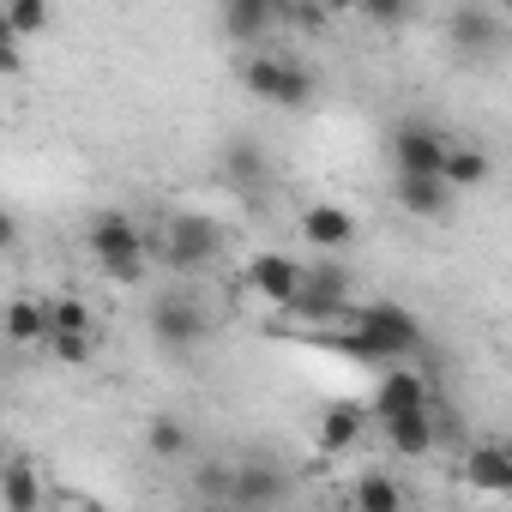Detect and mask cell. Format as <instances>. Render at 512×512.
I'll list each match as a JSON object with an SVG mask.
<instances>
[{
    "label": "cell",
    "mask_w": 512,
    "mask_h": 512,
    "mask_svg": "<svg viewBox=\"0 0 512 512\" xmlns=\"http://www.w3.org/2000/svg\"><path fill=\"white\" fill-rule=\"evenodd\" d=\"M85 253L97 260V272L109 284H139L145 278V260H151V235L127 211H97L85 223Z\"/></svg>",
    "instance_id": "6da1fadb"
},
{
    "label": "cell",
    "mask_w": 512,
    "mask_h": 512,
    "mask_svg": "<svg viewBox=\"0 0 512 512\" xmlns=\"http://www.w3.org/2000/svg\"><path fill=\"white\" fill-rule=\"evenodd\" d=\"M235 79H241L247 97H260V103H272V109H302V103H314V91H320L314 67L296 61V55H284V49H247V55L235 61Z\"/></svg>",
    "instance_id": "7a4b0ae2"
},
{
    "label": "cell",
    "mask_w": 512,
    "mask_h": 512,
    "mask_svg": "<svg viewBox=\"0 0 512 512\" xmlns=\"http://www.w3.org/2000/svg\"><path fill=\"white\" fill-rule=\"evenodd\" d=\"M344 350H350V356H362V362L416 356V350H422V320H416L410 308H398V302H368V308L356 314V326H350Z\"/></svg>",
    "instance_id": "3957f363"
},
{
    "label": "cell",
    "mask_w": 512,
    "mask_h": 512,
    "mask_svg": "<svg viewBox=\"0 0 512 512\" xmlns=\"http://www.w3.org/2000/svg\"><path fill=\"white\" fill-rule=\"evenodd\" d=\"M151 247H157V260H163L175 278H193V272H205V266H217V260H223L229 235H223V223H217V217H205V211H175Z\"/></svg>",
    "instance_id": "277c9868"
},
{
    "label": "cell",
    "mask_w": 512,
    "mask_h": 512,
    "mask_svg": "<svg viewBox=\"0 0 512 512\" xmlns=\"http://www.w3.org/2000/svg\"><path fill=\"white\" fill-rule=\"evenodd\" d=\"M145 326H151V338H157L163 350H199V344L211 338V314H205V302H199L193 290H181V284H169V290L151 296Z\"/></svg>",
    "instance_id": "5b68a950"
},
{
    "label": "cell",
    "mask_w": 512,
    "mask_h": 512,
    "mask_svg": "<svg viewBox=\"0 0 512 512\" xmlns=\"http://www.w3.org/2000/svg\"><path fill=\"white\" fill-rule=\"evenodd\" d=\"M350 266H338V260H314V266H302V290H296V302L284 308V314H296V320H308V326H332L344 308H350Z\"/></svg>",
    "instance_id": "8992f818"
},
{
    "label": "cell",
    "mask_w": 512,
    "mask_h": 512,
    "mask_svg": "<svg viewBox=\"0 0 512 512\" xmlns=\"http://www.w3.org/2000/svg\"><path fill=\"white\" fill-rule=\"evenodd\" d=\"M290 494V470L278 458H241L235 482H229V506L235 512H272Z\"/></svg>",
    "instance_id": "52a82bcc"
},
{
    "label": "cell",
    "mask_w": 512,
    "mask_h": 512,
    "mask_svg": "<svg viewBox=\"0 0 512 512\" xmlns=\"http://www.w3.org/2000/svg\"><path fill=\"white\" fill-rule=\"evenodd\" d=\"M446 145H452V133H440L434 121H398L392 127V163H398V175H440Z\"/></svg>",
    "instance_id": "ba28073f"
},
{
    "label": "cell",
    "mask_w": 512,
    "mask_h": 512,
    "mask_svg": "<svg viewBox=\"0 0 512 512\" xmlns=\"http://www.w3.org/2000/svg\"><path fill=\"white\" fill-rule=\"evenodd\" d=\"M217 175H223V187H229V193L260 199V193L272 187V157L253 145V139H229V145L217 151Z\"/></svg>",
    "instance_id": "9c48e42d"
},
{
    "label": "cell",
    "mask_w": 512,
    "mask_h": 512,
    "mask_svg": "<svg viewBox=\"0 0 512 512\" xmlns=\"http://www.w3.org/2000/svg\"><path fill=\"white\" fill-rule=\"evenodd\" d=\"M446 31H452V43H458L464 55H494V49L506 43V19H500L494 7H482V0H464V7L446 19Z\"/></svg>",
    "instance_id": "30bf717a"
},
{
    "label": "cell",
    "mask_w": 512,
    "mask_h": 512,
    "mask_svg": "<svg viewBox=\"0 0 512 512\" xmlns=\"http://www.w3.org/2000/svg\"><path fill=\"white\" fill-rule=\"evenodd\" d=\"M247 290L266 296L272 308H290L296 290H302V266L290 260V253H253L247 260Z\"/></svg>",
    "instance_id": "8fae6325"
},
{
    "label": "cell",
    "mask_w": 512,
    "mask_h": 512,
    "mask_svg": "<svg viewBox=\"0 0 512 512\" xmlns=\"http://www.w3.org/2000/svg\"><path fill=\"white\" fill-rule=\"evenodd\" d=\"M217 25H223V37L241 43V49H266L272 31H278V0H229Z\"/></svg>",
    "instance_id": "7c38bea8"
},
{
    "label": "cell",
    "mask_w": 512,
    "mask_h": 512,
    "mask_svg": "<svg viewBox=\"0 0 512 512\" xmlns=\"http://www.w3.org/2000/svg\"><path fill=\"white\" fill-rule=\"evenodd\" d=\"M434 404V386L416 374V368H386L380 392H374V422L386 416H404V410H428Z\"/></svg>",
    "instance_id": "4fadbf2b"
},
{
    "label": "cell",
    "mask_w": 512,
    "mask_h": 512,
    "mask_svg": "<svg viewBox=\"0 0 512 512\" xmlns=\"http://www.w3.org/2000/svg\"><path fill=\"white\" fill-rule=\"evenodd\" d=\"M380 434H386V446L398 458H428L434 440H440V416H434V404L428 410H404V416H386Z\"/></svg>",
    "instance_id": "5bb4252c"
},
{
    "label": "cell",
    "mask_w": 512,
    "mask_h": 512,
    "mask_svg": "<svg viewBox=\"0 0 512 512\" xmlns=\"http://www.w3.org/2000/svg\"><path fill=\"white\" fill-rule=\"evenodd\" d=\"M488 175H494V157H488L482 145H464V139L446 145V157H440V187H446L452 199H458V193H476Z\"/></svg>",
    "instance_id": "9a60e30c"
},
{
    "label": "cell",
    "mask_w": 512,
    "mask_h": 512,
    "mask_svg": "<svg viewBox=\"0 0 512 512\" xmlns=\"http://www.w3.org/2000/svg\"><path fill=\"white\" fill-rule=\"evenodd\" d=\"M464 482L476 488V494H512V452L500 446V440H482V446H470L464 452Z\"/></svg>",
    "instance_id": "2e32d148"
},
{
    "label": "cell",
    "mask_w": 512,
    "mask_h": 512,
    "mask_svg": "<svg viewBox=\"0 0 512 512\" xmlns=\"http://www.w3.org/2000/svg\"><path fill=\"white\" fill-rule=\"evenodd\" d=\"M0 338L7 344H49V302L37 296H13L7 308H0Z\"/></svg>",
    "instance_id": "e0dca14e"
},
{
    "label": "cell",
    "mask_w": 512,
    "mask_h": 512,
    "mask_svg": "<svg viewBox=\"0 0 512 512\" xmlns=\"http://www.w3.org/2000/svg\"><path fill=\"white\" fill-rule=\"evenodd\" d=\"M302 241H314L320 253H338L356 241V217L344 205H308L302 211Z\"/></svg>",
    "instance_id": "ac0fdd59"
},
{
    "label": "cell",
    "mask_w": 512,
    "mask_h": 512,
    "mask_svg": "<svg viewBox=\"0 0 512 512\" xmlns=\"http://www.w3.org/2000/svg\"><path fill=\"white\" fill-rule=\"evenodd\" d=\"M314 440H320V452H350V446H362V440H368V410H362V404H326Z\"/></svg>",
    "instance_id": "d6986e66"
},
{
    "label": "cell",
    "mask_w": 512,
    "mask_h": 512,
    "mask_svg": "<svg viewBox=\"0 0 512 512\" xmlns=\"http://www.w3.org/2000/svg\"><path fill=\"white\" fill-rule=\"evenodd\" d=\"M0 506L7 512H43V470L31 458L0 464Z\"/></svg>",
    "instance_id": "ffe728a7"
},
{
    "label": "cell",
    "mask_w": 512,
    "mask_h": 512,
    "mask_svg": "<svg viewBox=\"0 0 512 512\" xmlns=\"http://www.w3.org/2000/svg\"><path fill=\"white\" fill-rule=\"evenodd\" d=\"M350 506L356 512H404L410 500H404V482L392 470H362L356 488H350Z\"/></svg>",
    "instance_id": "44dd1931"
},
{
    "label": "cell",
    "mask_w": 512,
    "mask_h": 512,
    "mask_svg": "<svg viewBox=\"0 0 512 512\" xmlns=\"http://www.w3.org/2000/svg\"><path fill=\"white\" fill-rule=\"evenodd\" d=\"M398 205L410 211V217H446L452 211V193L440 187V175H398Z\"/></svg>",
    "instance_id": "7402d4cb"
},
{
    "label": "cell",
    "mask_w": 512,
    "mask_h": 512,
    "mask_svg": "<svg viewBox=\"0 0 512 512\" xmlns=\"http://www.w3.org/2000/svg\"><path fill=\"white\" fill-rule=\"evenodd\" d=\"M145 452L151 458H187L193 452V428L181 416H151L145 422Z\"/></svg>",
    "instance_id": "603a6c76"
},
{
    "label": "cell",
    "mask_w": 512,
    "mask_h": 512,
    "mask_svg": "<svg viewBox=\"0 0 512 512\" xmlns=\"http://www.w3.org/2000/svg\"><path fill=\"white\" fill-rule=\"evenodd\" d=\"M49 338H97V320H91L85 296H55L49 302Z\"/></svg>",
    "instance_id": "cb8c5ba5"
},
{
    "label": "cell",
    "mask_w": 512,
    "mask_h": 512,
    "mask_svg": "<svg viewBox=\"0 0 512 512\" xmlns=\"http://www.w3.org/2000/svg\"><path fill=\"white\" fill-rule=\"evenodd\" d=\"M229 482H235V464H229V458L193 464V494H199V506H223V500H229Z\"/></svg>",
    "instance_id": "d4e9b609"
},
{
    "label": "cell",
    "mask_w": 512,
    "mask_h": 512,
    "mask_svg": "<svg viewBox=\"0 0 512 512\" xmlns=\"http://www.w3.org/2000/svg\"><path fill=\"white\" fill-rule=\"evenodd\" d=\"M7 31H13V43L25 49L31 37L49 31V7H43V0H13V7H7Z\"/></svg>",
    "instance_id": "484cf974"
},
{
    "label": "cell",
    "mask_w": 512,
    "mask_h": 512,
    "mask_svg": "<svg viewBox=\"0 0 512 512\" xmlns=\"http://www.w3.org/2000/svg\"><path fill=\"white\" fill-rule=\"evenodd\" d=\"M278 25H296V31H326V25H332V7H308V0H278Z\"/></svg>",
    "instance_id": "4316f807"
},
{
    "label": "cell",
    "mask_w": 512,
    "mask_h": 512,
    "mask_svg": "<svg viewBox=\"0 0 512 512\" xmlns=\"http://www.w3.org/2000/svg\"><path fill=\"white\" fill-rule=\"evenodd\" d=\"M49 356H55L61 368H85V362L97 356V338H49Z\"/></svg>",
    "instance_id": "83f0119b"
},
{
    "label": "cell",
    "mask_w": 512,
    "mask_h": 512,
    "mask_svg": "<svg viewBox=\"0 0 512 512\" xmlns=\"http://www.w3.org/2000/svg\"><path fill=\"white\" fill-rule=\"evenodd\" d=\"M362 19L392 31V25H404V19H410V7H404V0H362Z\"/></svg>",
    "instance_id": "f1b7e54d"
},
{
    "label": "cell",
    "mask_w": 512,
    "mask_h": 512,
    "mask_svg": "<svg viewBox=\"0 0 512 512\" xmlns=\"http://www.w3.org/2000/svg\"><path fill=\"white\" fill-rule=\"evenodd\" d=\"M19 241H25V229H19V217H13L7 205H0V253H13Z\"/></svg>",
    "instance_id": "f546056e"
},
{
    "label": "cell",
    "mask_w": 512,
    "mask_h": 512,
    "mask_svg": "<svg viewBox=\"0 0 512 512\" xmlns=\"http://www.w3.org/2000/svg\"><path fill=\"white\" fill-rule=\"evenodd\" d=\"M25 73V49L19 43H0V79H19Z\"/></svg>",
    "instance_id": "4dcf8cb0"
},
{
    "label": "cell",
    "mask_w": 512,
    "mask_h": 512,
    "mask_svg": "<svg viewBox=\"0 0 512 512\" xmlns=\"http://www.w3.org/2000/svg\"><path fill=\"white\" fill-rule=\"evenodd\" d=\"M0 43H13V31H7V7H0Z\"/></svg>",
    "instance_id": "1f68e13d"
},
{
    "label": "cell",
    "mask_w": 512,
    "mask_h": 512,
    "mask_svg": "<svg viewBox=\"0 0 512 512\" xmlns=\"http://www.w3.org/2000/svg\"><path fill=\"white\" fill-rule=\"evenodd\" d=\"M199 512H235V506H229V500H223V506H199Z\"/></svg>",
    "instance_id": "d6a6232c"
}]
</instances>
